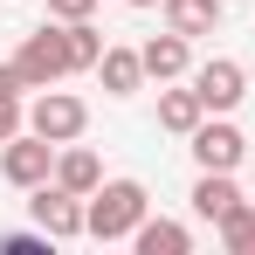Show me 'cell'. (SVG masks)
<instances>
[{
  "instance_id": "obj_11",
  "label": "cell",
  "mask_w": 255,
  "mask_h": 255,
  "mask_svg": "<svg viewBox=\"0 0 255 255\" xmlns=\"http://www.w3.org/2000/svg\"><path fill=\"white\" fill-rule=\"evenodd\" d=\"M159 7H166V28H179L193 42V35H214L221 28V7L228 0H159Z\"/></svg>"
},
{
  "instance_id": "obj_12",
  "label": "cell",
  "mask_w": 255,
  "mask_h": 255,
  "mask_svg": "<svg viewBox=\"0 0 255 255\" xmlns=\"http://www.w3.org/2000/svg\"><path fill=\"white\" fill-rule=\"evenodd\" d=\"M97 83L111 90V97H131V90L145 83V55H138V48H104V62H97Z\"/></svg>"
},
{
  "instance_id": "obj_4",
  "label": "cell",
  "mask_w": 255,
  "mask_h": 255,
  "mask_svg": "<svg viewBox=\"0 0 255 255\" xmlns=\"http://www.w3.org/2000/svg\"><path fill=\"white\" fill-rule=\"evenodd\" d=\"M48 172H55V145H48L42 131H14L7 145H0V179H14V186H42Z\"/></svg>"
},
{
  "instance_id": "obj_14",
  "label": "cell",
  "mask_w": 255,
  "mask_h": 255,
  "mask_svg": "<svg viewBox=\"0 0 255 255\" xmlns=\"http://www.w3.org/2000/svg\"><path fill=\"white\" fill-rule=\"evenodd\" d=\"M131 242H138V255H186V249H193V235H186L179 221H152V214L138 221Z\"/></svg>"
},
{
  "instance_id": "obj_3",
  "label": "cell",
  "mask_w": 255,
  "mask_h": 255,
  "mask_svg": "<svg viewBox=\"0 0 255 255\" xmlns=\"http://www.w3.org/2000/svg\"><path fill=\"white\" fill-rule=\"evenodd\" d=\"M83 125H90L83 97H69V90H55V83H48L42 97H35V111H28V131H42L48 145H76Z\"/></svg>"
},
{
  "instance_id": "obj_10",
  "label": "cell",
  "mask_w": 255,
  "mask_h": 255,
  "mask_svg": "<svg viewBox=\"0 0 255 255\" xmlns=\"http://www.w3.org/2000/svg\"><path fill=\"white\" fill-rule=\"evenodd\" d=\"M55 179L90 200V193L104 186V166H97V152H83V145H55Z\"/></svg>"
},
{
  "instance_id": "obj_18",
  "label": "cell",
  "mask_w": 255,
  "mask_h": 255,
  "mask_svg": "<svg viewBox=\"0 0 255 255\" xmlns=\"http://www.w3.org/2000/svg\"><path fill=\"white\" fill-rule=\"evenodd\" d=\"M48 14L55 21H83V14H97V0H48Z\"/></svg>"
},
{
  "instance_id": "obj_2",
  "label": "cell",
  "mask_w": 255,
  "mask_h": 255,
  "mask_svg": "<svg viewBox=\"0 0 255 255\" xmlns=\"http://www.w3.org/2000/svg\"><path fill=\"white\" fill-rule=\"evenodd\" d=\"M14 69H21L28 90H48V83H62V76H76V69H69V42H62V28H35V35L21 42V55H14Z\"/></svg>"
},
{
  "instance_id": "obj_1",
  "label": "cell",
  "mask_w": 255,
  "mask_h": 255,
  "mask_svg": "<svg viewBox=\"0 0 255 255\" xmlns=\"http://www.w3.org/2000/svg\"><path fill=\"white\" fill-rule=\"evenodd\" d=\"M145 207H152V200H145L138 179H104L83 200V235H97V242H131L138 221H145Z\"/></svg>"
},
{
  "instance_id": "obj_19",
  "label": "cell",
  "mask_w": 255,
  "mask_h": 255,
  "mask_svg": "<svg viewBox=\"0 0 255 255\" xmlns=\"http://www.w3.org/2000/svg\"><path fill=\"white\" fill-rule=\"evenodd\" d=\"M125 7H159V0H125Z\"/></svg>"
},
{
  "instance_id": "obj_5",
  "label": "cell",
  "mask_w": 255,
  "mask_h": 255,
  "mask_svg": "<svg viewBox=\"0 0 255 255\" xmlns=\"http://www.w3.org/2000/svg\"><path fill=\"white\" fill-rule=\"evenodd\" d=\"M28 214H35V228H42L48 242H76V235H83V193H69V186H62V179H55V186H35V200H28Z\"/></svg>"
},
{
  "instance_id": "obj_7",
  "label": "cell",
  "mask_w": 255,
  "mask_h": 255,
  "mask_svg": "<svg viewBox=\"0 0 255 255\" xmlns=\"http://www.w3.org/2000/svg\"><path fill=\"white\" fill-rule=\"evenodd\" d=\"M242 152H249V138L228 125V118H221V125L200 118V131H193V159H200V172H235V166H242Z\"/></svg>"
},
{
  "instance_id": "obj_8",
  "label": "cell",
  "mask_w": 255,
  "mask_h": 255,
  "mask_svg": "<svg viewBox=\"0 0 255 255\" xmlns=\"http://www.w3.org/2000/svg\"><path fill=\"white\" fill-rule=\"evenodd\" d=\"M145 55V76L152 83H172V76H193V42L179 35V28H166V35H152V42L138 48Z\"/></svg>"
},
{
  "instance_id": "obj_16",
  "label": "cell",
  "mask_w": 255,
  "mask_h": 255,
  "mask_svg": "<svg viewBox=\"0 0 255 255\" xmlns=\"http://www.w3.org/2000/svg\"><path fill=\"white\" fill-rule=\"evenodd\" d=\"M221 242H228L235 255H255V200H242V207L221 221Z\"/></svg>"
},
{
  "instance_id": "obj_17",
  "label": "cell",
  "mask_w": 255,
  "mask_h": 255,
  "mask_svg": "<svg viewBox=\"0 0 255 255\" xmlns=\"http://www.w3.org/2000/svg\"><path fill=\"white\" fill-rule=\"evenodd\" d=\"M14 131H21V97H7V90H0V145H7Z\"/></svg>"
},
{
  "instance_id": "obj_9",
  "label": "cell",
  "mask_w": 255,
  "mask_h": 255,
  "mask_svg": "<svg viewBox=\"0 0 255 255\" xmlns=\"http://www.w3.org/2000/svg\"><path fill=\"white\" fill-rule=\"evenodd\" d=\"M235 207H242V186H235V172H200V186H193V214L221 228Z\"/></svg>"
},
{
  "instance_id": "obj_6",
  "label": "cell",
  "mask_w": 255,
  "mask_h": 255,
  "mask_svg": "<svg viewBox=\"0 0 255 255\" xmlns=\"http://www.w3.org/2000/svg\"><path fill=\"white\" fill-rule=\"evenodd\" d=\"M193 90H200V104H207L214 118H228V111L249 97V69H242L235 55H207V62L193 69Z\"/></svg>"
},
{
  "instance_id": "obj_13",
  "label": "cell",
  "mask_w": 255,
  "mask_h": 255,
  "mask_svg": "<svg viewBox=\"0 0 255 255\" xmlns=\"http://www.w3.org/2000/svg\"><path fill=\"white\" fill-rule=\"evenodd\" d=\"M200 118H207L200 90H166V97H159V125L179 131V138H193V131H200Z\"/></svg>"
},
{
  "instance_id": "obj_15",
  "label": "cell",
  "mask_w": 255,
  "mask_h": 255,
  "mask_svg": "<svg viewBox=\"0 0 255 255\" xmlns=\"http://www.w3.org/2000/svg\"><path fill=\"white\" fill-rule=\"evenodd\" d=\"M62 42H69V69H97L104 62V35L90 28V14L83 21H62Z\"/></svg>"
}]
</instances>
